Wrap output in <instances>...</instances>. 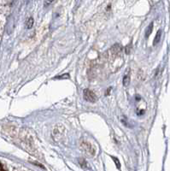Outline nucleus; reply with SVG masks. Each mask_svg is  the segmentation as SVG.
<instances>
[{"mask_svg": "<svg viewBox=\"0 0 170 171\" xmlns=\"http://www.w3.org/2000/svg\"><path fill=\"white\" fill-rule=\"evenodd\" d=\"M5 169V168H4V166H3V164L0 162V170H4Z\"/></svg>", "mask_w": 170, "mask_h": 171, "instance_id": "6e6552de", "label": "nucleus"}, {"mask_svg": "<svg viewBox=\"0 0 170 171\" xmlns=\"http://www.w3.org/2000/svg\"><path fill=\"white\" fill-rule=\"evenodd\" d=\"M130 82V78L128 75H126L125 77H124V80H123V83H124V85L127 86L129 84Z\"/></svg>", "mask_w": 170, "mask_h": 171, "instance_id": "39448f33", "label": "nucleus"}, {"mask_svg": "<svg viewBox=\"0 0 170 171\" xmlns=\"http://www.w3.org/2000/svg\"><path fill=\"white\" fill-rule=\"evenodd\" d=\"M161 30H159V31L157 32V35H156V37H155V40H154V45H157V43L159 42V40H160V38H161Z\"/></svg>", "mask_w": 170, "mask_h": 171, "instance_id": "7ed1b4c3", "label": "nucleus"}, {"mask_svg": "<svg viewBox=\"0 0 170 171\" xmlns=\"http://www.w3.org/2000/svg\"><path fill=\"white\" fill-rule=\"evenodd\" d=\"M113 158L114 162H116L117 169H120V168H121V166H120V165H121V163H120V162H119V160H118V159H117L116 158H114V157H113V158Z\"/></svg>", "mask_w": 170, "mask_h": 171, "instance_id": "0eeeda50", "label": "nucleus"}, {"mask_svg": "<svg viewBox=\"0 0 170 171\" xmlns=\"http://www.w3.org/2000/svg\"><path fill=\"white\" fill-rule=\"evenodd\" d=\"M33 18L28 19V21H27V28H31L32 26H33Z\"/></svg>", "mask_w": 170, "mask_h": 171, "instance_id": "20e7f679", "label": "nucleus"}, {"mask_svg": "<svg viewBox=\"0 0 170 171\" xmlns=\"http://www.w3.org/2000/svg\"><path fill=\"white\" fill-rule=\"evenodd\" d=\"M152 27H153V24L151 23V25L149 26V27H148V28H149V31L147 30V32H146V37L149 36V35L151 34V33L152 32Z\"/></svg>", "mask_w": 170, "mask_h": 171, "instance_id": "423d86ee", "label": "nucleus"}, {"mask_svg": "<svg viewBox=\"0 0 170 171\" xmlns=\"http://www.w3.org/2000/svg\"><path fill=\"white\" fill-rule=\"evenodd\" d=\"M82 146L84 147V149H85L87 152H90L91 155H94V149H92L91 145L88 144V143H83V144H82Z\"/></svg>", "mask_w": 170, "mask_h": 171, "instance_id": "f03ea898", "label": "nucleus"}, {"mask_svg": "<svg viewBox=\"0 0 170 171\" xmlns=\"http://www.w3.org/2000/svg\"><path fill=\"white\" fill-rule=\"evenodd\" d=\"M83 94H84V99H85V100H86L87 102L95 103V102L98 100L97 95L95 94L93 92L89 90V89H85V90H84Z\"/></svg>", "mask_w": 170, "mask_h": 171, "instance_id": "f257e3e1", "label": "nucleus"}]
</instances>
